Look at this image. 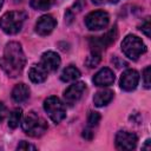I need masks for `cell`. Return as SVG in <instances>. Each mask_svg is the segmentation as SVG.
I'll return each mask as SVG.
<instances>
[{"label":"cell","instance_id":"obj_20","mask_svg":"<svg viewBox=\"0 0 151 151\" xmlns=\"http://www.w3.org/2000/svg\"><path fill=\"white\" fill-rule=\"evenodd\" d=\"M100 61V54L99 53H93L91 52L90 57L86 59V65L88 67H96Z\"/></svg>","mask_w":151,"mask_h":151},{"label":"cell","instance_id":"obj_21","mask_svg":"<svg viewBox=\"0 0 151 151\" xmlns=\"http://www.w3.org/2000/svg\"><path fill=\"white\" fill-rule=\"evenodd\" d=\"M150 77H151V67L146 66L143 71V80H144V86L146 88H150L151 86V81H150Z\"/></svg>","mask_w":151,"mask_h":151},{"label":"cell","instance_id":"obj_1","mask_svg":"<svg viewBox=\"0 0 151 151\" xmlns=\"http://www.w3.org/2000/svg\"><path fill=\"white\" fill-rule=\"evenodd\" d=\"M26 64V57L22 47L17 41H11L6 45L4 57L0 59V67L12 78L19 76Z\"/></svg>","mask_w":151,"mask_h":151},{"label":"cell","instance_id":"obj_25","mask_svg":"<svg viewBox=\"0 0 151 151\" xmlns=\"http://www.w3.org/2000/svg\"><path fill=\"white\" fill-rule=\"evenodd\" d=\"M83 136H84L86 139H91V138H92V136H93V133H92V131H91V130L86 129V130H84V133H83Z\"/></svg>","mask_w":151,"mask_h":151},{"label":"cell","instance_id":"obj_12","mask_svg":"<svg viewBox=\"0 0 151 151\" xmlns=\"http://www.w3.org/2000/svg\"><path fill=\"white\" fill-rule=\"evenodd\" d=\"M113 81H114V73L107 67L99 70L93 77V83L97 86H110L113 84Z\"/></svg>","mask_w":151,"mask_h":151},{"label":"cell","instance_id":"obj_28","mask_svg":"<svg viewBox=\"0 0 151 151\" xmlns=\"http://www.w3.org/2000/svg\"><path fill=\"white\" fill-rule=\"evenodd\" d=\"M12 1H13L14 4H19V2H21L22 0H12Z\"/></svg>","mask_w":151,"mask_h":151},{"label":"cell","instance_id":"obj_15","mask_svg":"<svg viewBox=\"0 0 151 151\" xmlns=\"http://www.w3.org/2000/svg\"><path fill=\"white\" fill-rule=\"evenodd\" d=\"M113 99V92L111 90H101L98 91L93 97V103L98 107L106 106Z\"/></svg>","mask_w":151,"mask_h":151},{"label":"cell","instance_id":"obj_11","mask_svg":"<svg viewBox=\"0 0 151 151\" xmlns=\"http://www.w3.org/2000/svg\"><path fill=\"white\" fill-rule=\"evenodd\" d=\"M40 64L47 72H55L60 66V57L53 51H47L41 55Z\"/></svg>","mask_w":151,"mask_h":151},{"label":"cell","instance_id":"obj_27","mask_svg":"<svg viewBox=\"0 0 151 151\" xmlns=\"http://www.w3.org/2000/svg\"><path fill=\"white\" fill-rule=\"evenodd\" d=\"M92 2H93V4H96V5H100V4H103V2H104V0H92Z\"/></svg>","mask_w":151,"mask_h":151},{"label":"cell","instance_id":"obj_2","mask_svg":"<svg viewBox=\"0 0 151 151\" xmlns=\"http://www.w3.org/2000/svg\"><path fill=\"white\" fill-rule=\"evenodd\" d=\"M26 19V13L20 11L7 12L0 18V28L7 34H17Z\"/></svg>","mask_w":151,"mask_h":151},{"label":"cell","instance_id":"obj_30","mask_svg":"<svg viewBox=\"0 0 151 151\" xmlns=\"http://www.w3.org/2000/svg\"><path fill=\"white\" fill-rule=\"evenodd\" d=\"M2 4H4V0H0V8H1V6H2Z\"/></svg>","mask_w":151,"mask_h":151},{"label":"cell","instance_id":"obj_18","mask_svg":"<svg viewBox=\"0 0 151 151\" xmlns=\"http://www.w3.org/2000/svg\"><path fill=\"white\" fill-rule=\"evenodd\" d=\"M54 0H31V6L39 11H45L52 6Z\"/></svg>","mask_w":151,"mask_h":151},{"label":"cell","instance_id":"obj_17","mask_svg":"<svg viewBox=\"0 0 151 151\" xmlns=\"http://www.w3.org/2000/svg\"><path fill=\"white\" fill-rule=\"evenodd\" d=\"M21 118H22V111H21V109H14L9 113V117H8V126L11 129L18 127L19 124H20V122H21Z\"/></svg>","mask_w":151,"mask_h":151},{"label":"cell","instance_id":"obj_6","mask_svg":"<svg viewBox=\"0 0 151 151\" xmlns=\"http://www.w3.org/2000/svg\"><path fill=\"white\" fill-rule=\"evenodd\" d=\"M109 14L104 11H94L86 15L85 25L91 31H99L107 26L109 24Z\"/></svg>","mask_w":151,"mask_h":151},{"label":"cell","instance_id":"obj_24","mask_svg":"<svg viewBox=\"0 0 151 151\" xmlns=\"http://www.w3.org/2000/svg\"><path fill=\"white\" fill-rule=\"evenodd\" d=\"M6 114H7V109H6V106L0 101V122H2V120L5 119Z\"/></svg>","mask_w":151,"mask_h":151},{"label":"cell","instance_id":"obj_26","mask_svg":"<svg viewBox=\"0 0 151 151\" xmlns=\"http://www.w3.org/2000/svg\"><path fill=\"white\" fill-rule=\"evenodd\" d=\"M150 143H151V140H150V139H147V140H146V143H145V145L143 146V149H144V150H150Z\"/></svg>","mask_w":151,"mask_h":151},{"label":"cell","instance_id":"obj_16","mask_svg":"<svg viewBox=\"0 0 151 151\" xmlns=\"http://www.w3.org/2000/svg\"><path fill=\"white\" fill-rule=\"evenodd\" d=\"M79 77H80V71L76 66L70 65L66 68H64V71L61 72L60 79L65 83H68V81H73L76 79H78Z\"/></svg>","mask_w":151,"mask_h":151},{"label":"cell","instance_id":"obj_13","mask_svg":"<svg viewBox=\"0 0 151 151\" xmlns=\"http://www.w3.org/2000/svg\"><path fill=\"white\" fill-rule=\"evenodd\" d=\"M47 74L48 72L45 70V67L41 65V64H35L33 66H31L29 71H28V78L31 79V81L35 83V84H39V83H42L47 79Z\"/></svg>","mask_w":151,"mask_h":151},{"label":"cell","instance_id":"obj_29","mask_svg":"<svg viewBox=\"0 0 151 151\" xmlns=\"http://www.w3.org/2000/svg\"><path fill=\"white\" fill-rule=\"evenodd\" d=\"M119 0H110V2H112V4H116V2H118Z\"/></svg>","mask_w":151,"mask_h":151},{"label":"cell","instance_id":"obj_5","mask_svg":"<svg viewBox=\"0 0 151 151\" xmlns=\"http://www.w3.org/2000/svg\"><path fill=\"white\" fill-rule=\"evenodd\" d=\"M44 110L48 114L51 120L54 122L55 124L60 123L65 118V116H66L65 105L61 103V100L58 97H54V96L48 97L47 99H45V101H44Z\"/></svg>","mask_w":151,"mask_h":151},{"label":"cell","instance_id":"obj_4","mask_svg":"<svg viewBox=\"0 0 151 151\" xmlns=\"http://www.w3.org/2000/svg\"><path fill=\"white\" fill-rule=\"evenodd\" d=\"M122 51L127 58L136 60L138 59V57L146 52V46L140 38L133 34H129L124 38L122 42Z\"/></svg>","mask_w":151,"mask_h":151},{"label":"cell","instance_id":"obj_10","mask_svg":"<svg viewBox=\"0 0 151 151\" xmlns=\"http://www.w3.org/2000/svg\"><path fill=\"white\" fill-rule=\"evenodd\" d=\"M57 21L52 15H42L38 19L35 24V32L40 35H48L55 27Z\"/></svg>","mask_w":151,"mask_h":151},{"label":"cell","instance_id":"obj_14","mask_svg":"<svg viewBox=\"0 0 151 151\" xmlns=\"http://www.w3.org/2000/svg\"><path fill=\"white\" fill-rule=\"evenodd\" d=\"M29 97V88L24 83H20L15 85L12 90V98L15 103H22L26 101Z\"/></svg>","mask_w":151,"mask_h":151},{"label":"cell","instance_id":"obj_3","mask_svg":"<svg viewBox=\"0 0 151 151\" xmlns=\"http://www.w3.org/2000/svg\"><path fill=\"white\" fill-rule=\"evenodd\" d=\"M21 126H22V130L25 131V133H27L31 137H40L47 130L46 122L33 111L29 112L24 118Z\"/></svg>","mask_w":151,"mask_h":151},{"label":"cell","instance_id":"obj_9","mask_svg":"<svg viewBox=\"0 0 151 151\" xmlns=\"http://www.w3.org/2000/svg\"><path fill=\"white\" fill-rule=\"evenodd\" d=\"M139 81V74L136 70H126L120 77V87L125 91H132L137 87Z\"/></svg>","mask_w":151,"mask_h":151},{"label":"cell","instance_id":"obj_23","mask_svg":"<svg viewBox=\"0 0 151 151\" xmlns=\"http://www.w3.org/2000/svg\"><path fill=\"white\" fill-rule=\"evenodd\" d=\"M17 149L18 150H37V147L34 145H32V144H29L27 142H24V140L17 146Z\"/></svg>","mask_w":151,"mask_h":151},{"label":"cell","instance_id":"obj_19","mask_svg":"<svg viewBox=\"0 0 151 151\" xmlns=\"http://www.w3.org/2000/svg\"><path fill=\"white\" fill-rule=\"evenodd\" d=\"M99 122H100V114L98 112H96V111H91L88 113V116H87V124H88V126L90 127L96 126V125H98Z\"/></svg>","mask_w":151,"mask_h":151},{"label":"cell","instance_id":"obj_8","mask_svg":"<svg viewBox=\"0 0 151 151\" xmlns=\"http://www.w3.org/2000/svg\"><path fill=\"white\" fill-rule=\"evenodd\" d=\"M85 90H86V85L83 81H78V83L72 84L64 92V100H65V103L68 104V105L76 104L83 97V93L85 92Z\"/></svg>","mask_w":151,"mask_h":151},{"label":"cell","instance_id":"obj_7","mask_svg":"<svg viewBox=\"0 0 151 151\" xmlns=\"http://www.w3.org/2000/svg\"><path fill=\"white\" fill-rule=\"evenodd\" d=\"M137 136L129 131H119L116 134V146L119 150H132L137 145Z\"/></svg>","mask_w":151,"mask_h":151},{"label":"cell","instance_id":"obj_22","mask_svg":"<svg viewBox=\"0 0 151 151\" xmlns=\"http://www.w3.org/2000/svg\"><path fill=\"white\" fill-rule=\"evenodd\" d=\"M146 37H150V31H151V25H150V18H146L142 25H140V28H139Z\"/></svg>","mask_w":151,"mask_h":151}]
</instances>
